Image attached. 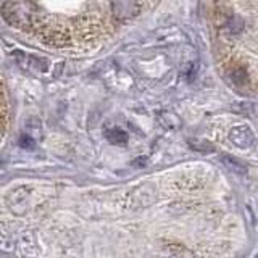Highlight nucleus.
Here are the masks:
<instances>
[{"mask_svg": "<svg viewBox=\"0 0 258 258\" xmlns=\"http://www.w3.org/2000/svg\"><path fill=\"white\" fill-rule=\"evenodd\" d=\"M4 20L16 28H29L36 18V8L23 0H7L2 5Z\"/></svg>", "mask_w": 258, "mask_h": 258, "instance_id": "f257e3e1", "label": "nucleus"}, {"mask_svg": "<svg viewBox=\"0 0 258 258\" xmlns=\"http://www.w3.org/2000/svg\"><path fill=\"white\" fill-rule=\"evenodd\" d=\"M111 13L118 21H129L141 13V5L136 0H111Z\"/></svg>", "mask_w": 258, "mask_h": 258, "instance_id": "f03ea898", "label": "nucleus"}, {"mask_svg": "<svg viewBox=\"0 0 258 258\" xmlns=\"http://www.w3.org/2000/svg\"><path fill=\"white\" fill-rule=\"evenodd\" d=\"M29 190L26 187H16L7 196V205L15 215H24L29 205Z\"/></svg>", "mask_w": 258, "mask_h": 258, "instance_id": "7ed1b4c3", "label": "nucleus"}, {"mask_svg": "<svg viewBox=\"0 0 258 258\" xmlns=\"http://www.w3.org/2000/svg\"><path fill=\"white\" fill-rule=\"evenodd\" d=\"M229 141L239 149H250L255 142V134L248 126H234L229 131Z\"/></svg>", "mask_w": 258, "mask_h": 258, "instance_id": "20e7f679", "label": "nucleus"}, {"mask_svg": "<svg viewBox=\"0 0 258 258\" xmlns=\"http://www.w3.org/2000/svg\"><path fill=\"white\" fill-rule=\"evenodd\" d=\"M18 252L24 256H34L37 253V244L36 237L32 236V232H23L18 240Z\"/></svg>", "mask_w": 258, "mask_h": 258, "instance_id": "39448f33", "label": "nucleus"}, {"mask_svg": "<svg viewBox=\"0 0 258 258\" xmlns=\"http://www.w3.org/2000/svg\"><path fill=\"white\" fill-rule=\"evenodd\" d=\"M15 58L18 61V64L23 70H36V71H45L47 70V63L45 60H40V58H34L31 55H23L20 52L15 53Z\"/></svg>", "mask_w": 258, "mask_h": 258, "instance_id": "423d86ee", "label": "nucleus"}, {"mask_svg": "<svg viewBox=\"0 0 258 258\" xmlns=\"http://www.w3.org/2000/svg\"><path fill=\"white\" fill-rule=\"evenodd\" d=\"M221 163L228 168L231 173L237 174V176H245L248 171L245 163H242L240 160H237L236 157H231V155H221Z\"/></svg>", "mask_w": 258, "mask_h": 258, "instance_id": "0eeeda50", "label": "nucleus"}, {"mask_svg": "<svg viewBox=\"0 0 258 258\" xmlns=\"http://www.w3.org/2000/svg\"><path fill=\"white\" fill-rule=\"evenodd\" d=\"M229 78L236 86H244V84L248 83V75H247V71L244 68H234L229 73Z\"/></svg>", "mask_w": 258, "mask_h": 258, "instance_id": "6e6552de", "label": "nucleus"}, {"mask_svg": "<svg viewBox=\"0 0 258 258\" xmlns=\"http://www.w3.org/2000/svg\"><path fill=\"white\" fill-rule=\"evenodd\" d=\"M107 139L111 144H126L127 142V134L124 131H121L118 127H113L107 131Z\"/></svg>", "mask_w": 258, "mask_h": 258, "instance_id": "1a4fd4ad", "label": "nucleus"}, {"mask_svg": "<svg viewBox=\"0 0 258 258\" xmlns=\"http://www.w3.org/2000/svg\"><path fill=\"white\" fill-rule=\"evenodd\" d=\"M161 116H165L166 119H163V118H158V121L161 124H163V127H168V129H173V127H176L177 124H179V118H177L176 115L173 116V113H168V111H165V113H161Z\"/></svg>", "mask_w": 258, "mask_h": 258, "instance_id": "9d476101", "label": "nucleus"}, {"mask_svg": "<svg viewBox=\"0 0 258 258\" xmlns=\"http://www.w3.org/2000/svg\"><path fill=\"white\" fill-rule=\"evenodd\" d=\"M32 137L29 134H23L21 136V139H20V145L21 147H32Z\"/></svg>", "mask_w": 258, "mask_h": 258, "instance_id": "9b49d317", "label": "nucleus"}]
</instances>
